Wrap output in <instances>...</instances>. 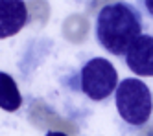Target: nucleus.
<instances>
[{
    "label": "nucleus",
    "instance_id": "nucleus-1",
    "mask_svg": "<svg viewBox=\"0 0 153 136\" xmlns=\"http://www.w3.org/2000/svg\"><path fill=\"white\" fill-rule=\"evenodd\" d=\"M142 30L144 20L135 4L111 2L96 15V41L105 52L116 57H126L131 44L142 35Z\"/></svg>",
    "mask_w": 153,
    "mask_h": 136
},
{
    "label": "nucleus",
    "instance_id": "nucleus-2",
    "mask_svg": "<svg viewBox=\"0 0 153 136\" xmlns=\"http://www.w3.org/2000/svg\"><path fill=\"white\" fill-rule=\"evenodd\" d=\"M114 103L120 118L131 127H144L153 114L149 86L138 77H126L114 90Z\"/></svg>",
    "mask_w": 153,
    "mask_h": 136
},
{
    "label": "nucleus",
    "instance_id": "nucleus-3",
    "mask_svg": "<svg viewBox=\"0 0 153 136\" xmlns=\"http://www.w3.org/2000/svg\"><path fill=\"white\" fill-rule=\"evenodd\" d=\"M76 88L91 101H105L114 94L118 86V72L114 64L103 57H92L85 61L78 72Z\"/></svg>",
    "mask_w": 153,
    "mask_h": 136
},
{
    "label": "nucleus",
    "instance_id": "nucleus-4",
    "mask_svg": "<svg viewBox=\"0 0 153 136\" xmlns=\"http://www.w3.org/2000/svg\"><path fill=\"white\" fill-rule=\"evenodd\" d=\"M126 64L138 77H153V35H142L126 53Z\"/></svg>",
    "mask_w": 153,
    "mask_h": 136
},
{
    "label": "nucleus",
    "instance_id": "nucleus-5",
    "mask_svg": "<svg viewBox=\"0 0 153 136\" xmlns=\"http://www.w3.org/2000/svg\"><path fill=\"white\" fill-rule=\"evenodd\" d=\"M28 6L20 0H0V39L13 37L28 24Z\"/></svg>",
    "mask_w": 153,
    "mask_h": 136
},
{
    "label": "nucleus",
    "instance_id": "nucleus-6",
    "mask_svg": "<svg viewBox=\"0 0 153 136\" xmlns=\"http://www.w3.org/2000/svg\"><path fill=\"white\" fill-rule=\"evenodd\" d=\"M20 105H22V94L15 79L6 72H0V109L15 112L20 109Z\"/></svg>",
    "mask_w": 153,
    "mask_h": 136
},
{
    "label": "nucleus",
    "instance_id": "nucleus-7",
    "mask_svg": "<svg viewBox=\"0 0 153 136\" xmlns=\"http://www.w3.org/2000/svg\"><path fill=\"white\" fill-rule=\"evenodd\" d=\"M142 6H144V9L148 11V15L153 18V0H146V2H142Z\"/></svg>",
    "mask_w": 153,
    "mask_h": 136
},
{
    "label": "nucleus",
    "instance_id": "nucleus-8",
    "mask_svg": "<svg viewBox=\"0 0 153 136\" xmlns=\"http://www.w3.org/2000/svg\"><path fill=\"white\" fill-rule=\"evenodd\" d=\"M46 136H68V134L59 132V131H50V132H46Z\"/></svg>",
    "mask_w": 153,
    "mask_h": 136
}]
</instances>
